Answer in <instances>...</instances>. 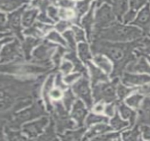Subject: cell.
<instances>
[{"instance_id": "25", "label": "cell", "mask_w": 150, "mask_h": 141, "mask_svg": "<svg viewBox=\"0 0 150 141\" xmlns=\"http://www.w3.org/2000/svg\"><path fill=\"white\" fill-rule=\"evenodd\" d=\"M73 99H74V98H73L71 92L66 93L65 98H64V102H65V103H66V106H67V107H69V106H70L71 102H72Z\"/></svg>"}, {"instance_id": "3", "label": "cell", "mask_w": 150, "mask_h": 141, "mask_svg": "<svg viewBox=\"0 0 150 141\" xmlns=\"http://www.w3.org/2000/svg\"><path fill=\"white\" fill-rule=\"evenodd\" d=\"M25 8V6L21 8L18 10H17L16 11L11 13V14L8 15V25L11 28H12L13 29L18 30L20 29V27H21V16L23 13V10Z\"/></svg>"}, {"instance_id": "5", "label": "cell", "mask_w": 150, "mask_h": 141, "mask_svg": "<svg viewBox=\"0 0 150 141\" xmlns=\"http://www.w3.org/2000/svg\"><path fill=\"white\" fill-rule=\"evenodd\" d=\"M86 113V109L84 108L83 104L81 101H77L74 105L72 110V117L77 120L79 123H81L84 118L85 115Z\"/></svg>"}, {"instance_id": "32", "label": "cell", "mask_w": 150, "mask_h": 141, "mask_svg": "<svg viewBox=\"0 0 150 141\" xmlns=\"http://www.w3.org/2000/svg\"><path fill=\"white\" fill-rule=\"evenodd\" d=\"M99 1H103V0H99Z\"/></svg>"}, {"instance_id": "8", "label": "cell", "mask_w": 150, "mask_h": 141, "mask_svg": "<svg viewBox=\"0 0 150 141\" xmlns=\"http://www.w3.org/2000/svg\"><path fill=\"white\" fill-rule=\"evenodd\" d=\"M91 0H83V1H79L76 4V22H79L80 16L87 11L89 6V3Z\"/></svg>"}, {"instance_id": "6", "label": "cell", "mask_w": 150, "mask_h": 141, "mask_svg": "<svg viewBox=\"0 0 150 141\" xmlns=\"http://www.w3.org/2000/svg\"><path fill=\"white\" fill-rule=\"evenodd\" d=\"M27 1L28 0H1V9L6 11H12Z\"/></svg>"}, {"instance_id": "14", "label": "cell", "mask_w": 150, "mask_h": 141, "mask_svg": "<svg viewBox=\"0 0 150 141\" xmlns=\"http://www.w3.org/2000/svg\"><path fill=\"white\" fill-rule=\"evenodd\" d=\"M79 55L80 57L83 59V60H87L90 58V54L88 50V46L86 44L81 43L79 44Z\"/></svg>"}, {"instance_id": "26", "label": "cell", "mask_w": 150, "mask_h": 141, "mask_svg": "<svg viewBox=\"0 0 150 141\" xmlns=\"http://www.w3.org/2000/svg\"><path fill=\"white\" fill-rule=\"evenodd\" d=\"M80 76L79 74H70V75H68L67 77L64 78V81L68 83V84H70V83L72 82L73 81H74L76 78H78Z\"/></svg>"}, {"instance_id": "4", "label": "cell", "mask_w": 150, "mask_h": 141, "mask_svg": "<svg viewBox=\"0 0 150 141\" xmlns=\"http://www.w3.org/2000/svg\"><path fill=\"white\" fill-rule=\"evenodd\" d=\"M134 24L141 26H147L150 25V9L149 4L140 11L137 19L134 21Z\"/></svg>"}, {"instance_id": "19", "label": "cell", "mask_w": 150, "mask_h": 141, "mask_svg": "<svg viewBox=\"0 0 150 141\" xmlns=\"http://www.w3.org/2000/svg\"><path fill=\"white\" fill-rule=\"evenodd\" d=\"M146 0H132L131 1V7L132 9L135 11L139 9L140 6H142V4L145 2Z\"/></svg>"}, {"instance_id": "11", "label": "cell", "mask_w": 150, "mask_h": 141, "mask_svg": "<svg viewBox=\"0 0 150 141\" xmlns=\"http://www.w3.org/2000/svg\"><path fill=\"white\" fill-rule=\"evenodd\" d=\"M107 53L110 56L112 59L115 60H120V59H122V56H123V52L118 47H110V48L108 49Z\"/></svg>"}, {"instance_id": "16", "label": "cell", "mask_w": 150, "mask_h": 141, "mask_svg": "<svg viewBox=\"0 0 150 141\" xmlns=\"http://www.w3.org/2000/svg\"><path fill=\"white\" fill-rule=\"evenodd\" d=\"M91 73L92 75H93V80H98V79H102L103 77H104V75L100 72L99 70L96 69L93 67V65H91Z\"/></svg>"}, {"instance_id": "31", "label": "cell", "mask_w": 150, "mask_h": 141, "mask_svg": "<svg viewBox=\"0 0 150 141\" xmlns=\"http://www.w3.org/2000/svg\"><path fill=\"white\" fill-rule=\"evenodd\" d=\"M52 1H54H54H55V0H52Z\"/></svg>"}, {"instance_id": "23", "label": "cell", "mask_w": 150, "mask_h": 141, "mask_svg": "<svg viewBox=\"0 0 150 141\" xmlns=\"http://www.w3.org/2000/svg\"><path fill=\"white\" fill-rule=\"evenodd\" d=\"M108 126H104V125H100V126H96L94 128H93L92 130V133L93 134H97V133H100V132L105 131L106 129H108Z\"/></svg>"}, {"instance_id": "21", "label": "cell", "mask_w": 150, "mask_h": 141, "mask_svg": "<svg viewBox=\"0 0 150 141\" xmlns=\"http://www.w3.org/2000/svg\"><path fill=\"white\" fill-rule=\"evenodd\" d=\"M57 10L53 6H50L48 7V13L51 18H52L55 21L58 20V16H57Z\"/></svg>"}, {"instance_id": "15", "label": "cell", "mask_w": 150, "mask_h": 141, "mask_svg": "<svg viewBox=\"0 0 150 141\" xmlns=\"http://www.w3.org/2000/svg\"><path fill=\"white\" fill-rule=\"evenodd\" d=\"M49 4L48 0H33L32 5L38 6L42 10V13H45V9Z\"/></svg>"}, {"instance_id": "2", "label": "cell", "mask_w": 150, "mask_h": 141, "mask_svg": "<svg viewBox=\"0 0 150 141\" xmlns=\"http://www.w3.org/2000/svg\"><path fill=\"white\" fill-rule=\"evenodd\" d=\"M113 19L110 7L107 5H103L96 13V21L99 24H104Z\"/></svg>"}, {"instance_id": "28", "label": "cell", "mask_w": 150, "mask_h": 141, "mask_svg": "<svg viewBox=\"0 0 150 141\" xmlns=\"http://www.w3.org/2000/svg\"><path fill=\"white\" fill-rule=\"evenodd\" d=\"M72 12L71 11H67V10L64 9H61L59 11V16H62V18H67V17H71L72 16Z\"/></svg>"}, {"instance_id": "27", "label": "cell", "mask_w": 150, "mask_h": 141, "mask_svg": "<svg viewBox=\"0 0 150 141\" xmlns=\"http://www.w3.org/2000/svg\"><path fill=\"white\" fill-rule=\"evenodd\" d=\"M72 68V64L69 62H64L62 65V69L64 73H68Z\"/></svg>"}, {"instance_id": "1", "label": "cell", "mask_w": 150, "mask_h": 141, "mask_svg": "<svg viewBox=\"0 0 150 141\" xmlns=\"http://www.w3.org/2000/svg\"><path fill=\"white\" fill-rule=\"evenodd\" d=\"M74 90L78 96L84 100L87 106H91V99L90 96V89L88 82L86 79H82L76 83L74 86Z\"/></svg>"}, {"instance_id": "18", "label": "cell", "mask_w": 150, "mask_h": 141, "mask_svg": "<svg viewBox=\"0 0 150 141\" xmlns=\"http://www.w3.org/2000/svg\"><path fill=\"white\" fill-rule=\"evenodd\" d=\"M48 38L51 39V40H54V41L59 42V43L65 45V42L63 40V39L61 38L58 33H57L56 32H52V33H50V35H49Z\"/></svg>"}, {"instance_id": "17", "label": "cell", "mask_w": 150, "mask_h": 141, "mask_svg": "<svg viewBox=\"0 0 150 141\" xmlns=\"http://www.w3.org/2000/svg\"><path fill=\"white\" fill-rule=\"evenodd\" d=\"M142 97L139 96H133L127 100V102L131 106H137Z\"/></svg>"}, {"instance_id": "22", "label": "cell", "mask_w": 150, "mask_h": 141, "mask_svg": "<svg viewBox=\"0 0 150 141\" xmlns=\"http://www.w3.org/2000/svg\"><path fill=\"white\" fill-rule=\"evenodd\" d=\"M69 26V22L61 21V22H59L57 26H56V28H57V29L59 30V31H62V30H64L66 28H67Z\"/></svg>"}, {"instance_id": "10", "label": "cell", "mask_w": 150, "mask_h": 141, "mask_svg": "<svg viewBox=\"0 0 150 141\" xmlns=\"http://www.w3.org/2000/svg\"><path fill=\"white\" fill-rule=\"evenodd\" d=\"M127 80L132 84H142V83L147 82L150 80V77L146 75H136L129 76Z\"/></svg>"}, {"instance_id": "29", "label": "cell", "mask_w": 150, "mask_h": 141, "mask_svg": "<svg viewBox=\"0 0 150 141\" xmlns=\"http://www.w3.org/2000/svg\"><path fill=\"white\" fill-rule=\"evenodd\" d=\"M73 28H74V33H76V39H77L78 40H83V33L82 30L79 29V28H76V27H74Z\"/></svg>"}, {"instance_id": "13", "label": "cell", "mask_w": 150, "mask_h": 141, "mask_svg": "<svg viewBox=\"0 0 150 141\" xmlns=\"http://www.w3.org/2000/svg\"><path fill=\"white\" fill-rule=\"evenodd\" d=\"M94 5L95 2L93 3V4H92L91 10H90V11L88 12V14L83 18V25L87 30L90 28V26H91L92 21H93V8H94Z\"/></svg>"}, {"instance_id": "9", "label": "cell", "mask_w": 150, "mask_h": 141, "mask_svg": "<svg viewBox=\"0 0 150 141\" xmlns=\"http://www.w3.org/2000/svg\"><path fill=\"white\" fill-rule=\"evenodd\" d=\"M95 62H96L100 67H102L106 72H110L111 70V64L105 57L98 56L95 58Z\"/></svg>"}, {"instance_id": "12", "label": "cell", "mask_w": 150, "mask_h": 141, "mask_svg": "<svg viewBox=\"0 0 150 141\" xmlns=\"http://www.w3.org/2000/svg\"><path fill=\"white\" fill-rule=\"evenodd\" d=\"M127 9V0H115V11L120 16Z\"/></svg>"}, {"instance_id": "30", "label": "cell", "mask_w": 150, "mask_h": 141, "mask_svg": "<svg viewBox=\"0 0 150 141\" xmlns=\"http://www.w3.org/2000/svg\"><path fill=\"white\" fill-rule=\"evenodd\" d=\"M103 105L99 104V105H98V106H97L96 107H95L94 111H96V113H100V112L103 111Z\"/></svg>"}, {"instance_id": "20", "label": "cell", "mask_w": 150, "mask_h": 141, "mask_svg": "<svg viewBox=\"0 0 150 141\" xmlns=\"http://www.w3.org/2000/svg\"><path fill=\"white\" fill-rule=\"evenodd\" d=\"M58 4L59 6L64 8H71L74 6V1L71 0H59Z\"/></svg>"}, {"instance_id": "24", "label": "cell", "mask_w": 150, "mask_h": 141, "mask_svg": "<svg viewBox=\"0 0 150 141\" xmlns=\"http://www.w3.org/2000/svg\"><path fill=\"white\" fill-rule=\"evenodd\" d=\"M50 96L54 99H58L62 96V92L58 89H54L50 91Z\"/></svg>"}, {"instance_id": "7", "label": "cell", "mask_w": 150, "mask_h": 141, "mask_svg": "<svg viewBox=\"0 0 150 141\" xmlns=\"http://www.w3.org/2000/svg\"><path fill=\"white\" fill-rule=\"evenodd\" d=\"M38 12V9H30L26 11L23 13V18H22V23L24 26H29L33 23V22L36 17Z\"/></svg>"}]
</instances>
